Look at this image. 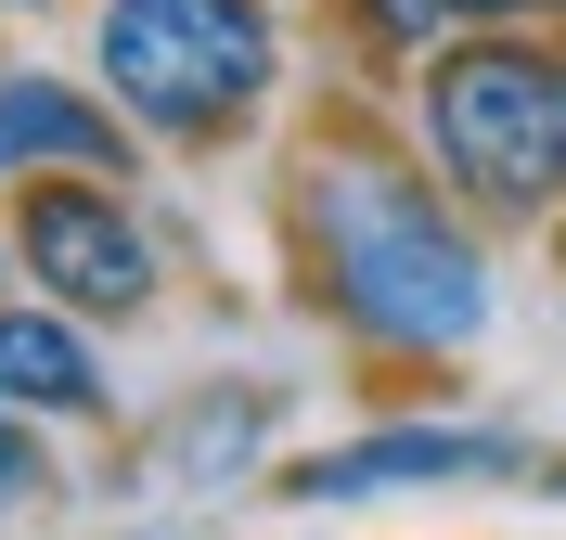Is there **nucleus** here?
I'll list each match as a JSON object with an SVG mask.
<instances>
[{
	"label": "nucleus",
	"mask_w": 566,
	"mask_h": 540,
	"mask_svg": "<svg viewBox=\"0 0 566 540\" xmlns=\"http://www.w3.org/2000/svg\"><path fill=\"white\" fill-rule=\"evenodd\" d=\"M91 65L155 142H219L232 116L271 104V13L258 0H104Z\"/></svg>",
	"instance_id": "obj_3"
},
{
	"label": "nucleus",
	"mask_w": 566,
	"mask_h": 540,
	"mask_svg": "<svg viewBox=\"0 0 566 540\" xmlns=\"http://www.w3.org/2000/svg\"><path fill=\"white\" fill-rule=\"evenodd\" d=\"M424 155L463 207L541 219L566 193V65H541L528 39L476 27L463 52L424 65Z\"/></svg>",
	"instance_id": "obj_2"
},
{
	"label": "nucleus",
	"mask_w": 566,
	"mask_h": 540,
	"mask_svg": "<svg viewBox=\"0 0 566 540\" xmlns=\"http://www.w3.org/2000/svg\"><path fill=\"white\" fill-rule=\"evenodd\" d=\"M27 13H39V0H27Z\"/></svg>",
	"instance_id": "obj_11"
},
{
	"label": "nucleus",
	"mask_w": 566,
	"mask_h": 540,
	"mask_svg": "<svg viewBox=\"0 0 566 540\" xmlns=\"http://www.w3.org/2000/svg\"><path fill=\"white\" fill-rule=\"evenodd\" d=\"M0 271H13V245H0Z\"/></svg>",
	"instance_id": "obj_10"
},
{
	"label": "nucleus",
	"mask_w": 566,
	"mask_h": 540,
	"mask_svg": "<svg viewBox=\"0 0 566 540\" xmlns=\"http://www.w3.org/2000/svg\"><path fill=\"white\" fill-rule=\"evenodd\" d=\"M104 348H91V335H77V309H0V412H104Z\"/></svg>",
	"instance_id": "obj_7"
},
{
	"label": "nucleus",
	"mask_w": 566,
	"mask_h": 540,
	"mask_svg": "<svg viewBox=\"0 0 566 540\" xmlns=\"http://www.w3.org/2000/svg\"><path fill=\"white\" fill-rule=\"evenodd\" d=\"M310 257H322V296L335 322H360L374 348H476L490 322V257L438 207V180L412 168H374V155H322L310 168Z\"/></svg>",
	"instance_id": "obj_1"
},
{
	"label": "nucleus",
	"mask_w": 566,
	"mask_h": 540,
	"mask_svg": "<svg viewBox=\"0 0 566 540\" xmlns=\"http://www.w3.org/2000/svg\"><path fill=\"white\" fill-rule=\"evenodd\" d=\"M13 257H27V284L77 322H116L155 296V245H142V219L116 207V180H27V207H13Z\"/></svg>",
	"instance_id": "obj_4"
},
{
	"label": "nucleus",
	"mask_w": 566,
	"mask_h": 540,
	"mask_svg": "<svg viewBox=\"0 0 566 540\" xmlns=\"http://www.w3.org/2000/svg\"><path fill=\"white\" fill-rule=\"evenodd\" d=\"M360 27L387 39V52H424L438 39V0H360Z\"/></svg>",
	"instance_id": "obj_9"
},
{
	"label": "nucleus",
	"mask_w": 566,
	"mask_h": 540,
	"mask_svg": "<svg viewBox=\"0 0 566 540\" xmlns=\"http://www.w3.org/2000/svg\"><path fill=\"white\" fill-rule=\"evenodd\" d=\"M129 129L65 77H0V180H116Z\"/></svg>",
	"instance_id": "obj_6"
},
{
	"label": "nucleus",
	"mask_w": 566,
	"mask_h": 540,
	"mask_svg": "<svg viewBox=\"0 0 566 540\" xmlns=\"http://www.w3.org/2000/svg\"><path fill=\"white\" fill-rule=\"evenodd\" d=\"M39 489H52V451H39V425H27V412H0V515H13V502H39Z\"/></svg>",
	"instance_id": "obj_8"
},
{
	"label": "nucleus",
	"mask_w": 566,
	"mask_h": 540,
	"mask_svg": "<svg viewBox=\"0 0 566 540\" xmlns=\"http://www.w3.org/2000/svg\"><path fill=\"white\" fill-rule=\"evenodd\" d=\"M515 437L490 425H374L348 451H310L283 464V502H374V489H451V476H502Z\"/></svg>",
	"instance_id": "obj_5"
}]
</instances>
